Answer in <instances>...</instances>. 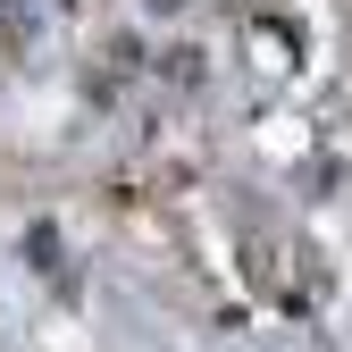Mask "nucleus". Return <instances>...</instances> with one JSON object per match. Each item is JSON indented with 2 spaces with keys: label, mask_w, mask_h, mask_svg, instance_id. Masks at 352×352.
<instances>
[{
  "label": "nucleus",
  "mask_w": 352,
  "mask_h": 352,
  "mask_svg": "<svg viewBox=\"0 0 352 352\" xmlns=\"http://www.w3.org/2000/svg\"><path fill=\"white\" fill-rule=\"evenodd\" d=\"M25 260H34V269H59V235L34 227V235H25Z\"/></svg>",
  "instance_id": "obj_1"
},
{
  "label": "nucleus",
  "mask_w": 352,
  "mask_h": 352,
  "mask_svg": "<svg viewBox=\"0 0 352 352\" xmlns=\"http://www.w3.org/2000/svg\"><path fill=\"white\" fill-rule=\"evenodd\" d=\"M151 9H160V17H176V9H185V0H151Z\"/></svg>",
  "instance_id": "obj_2"
}]
</instances>
